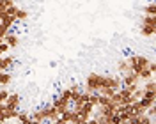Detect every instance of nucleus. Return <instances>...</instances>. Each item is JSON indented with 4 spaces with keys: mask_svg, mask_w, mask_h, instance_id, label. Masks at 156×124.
I'll return each instance as SVG.
<instances>
[{
    "mask_svg": "<svg viewBox=\"0 0 156 124\" xmlns=\"http://www.w3.org/2000/svg\"><path fill=\"white\" fill-rule=\"evenodd\" d=\"M30 119V114H27V112H20L18 110V115H16V121H18L20 124H27Z\"/></svg>",
    "mask_w": 156,
    "mask_h": 124,
    "instance_id": "dca6fc26",
    "label": "nucleus"
},
{
    "mask_svg": "<svg viewBox=\"0 0 156 124\" xmlns=\"http://www.w3.org/2000/svg\"><path fill=\"white\" fill-rule=\"evenodd\" d=\"M27 124H43V122H39V121H36V119H32V117H30Z\"/></svg>",
    "mask_w": 156,
    "mask_h": 124,
    "instance_id": "a878e982",
    "label": "nucleus"
},
{
    "mask_svg": "<svg viewBox=\"0 0 156 124\" xmlns=\"http://www.w3.org/2000/svg\"><path fill=\"white\" fill-rule=\"evenodd\" d=\"M87 124H98V121H96V117H90L87 121Z\"/></svg>",
    "mask_w": 156,
    "mask_h": 124,
    "instance_id": "bb28decb",
    "label": "nucleus"
},
{
    "mask_svg": "<svg viewBox=\"0 0 156 124\" xmlns=\"http://www.w3.org/2000/svg\"><path fill=\"white\" fill-rule=\"evenodd\" d=\"M146 115H149L151 119H154V115H156V106L154 105H151L149 108L146 110Z\"/></svg>",
    "mask_w": 156,
    "mask_h": 124,
    "instance_id": "5701e85b",
    "label": "nucleus"
},
{
    "mask_svg": "<svg viewBox=\"0 0 156 124\" xmlns=\"http://www.w3.org/2000/svg\"><path fill=\"white\" fill-rule=\"evenodd\" d=\"M18 5H16V4H14V5H11V7H7V9H5V12H7V14H9V16H16V12H18Z\"/></svg>",
    "mask_w": 156,
    "mask_h": 124,
    "instance_id": "4be33fe9",
    "label": "nucleus"
},
{
    "mask_svg": "<svg viewBox=\"0 0 156 124\" xmlns=\"http://www.w3.org/2000/svg\"><path fill=\"white\" fill-rule=\"evenodd\" d=\"M9 50H11L9 44H7L5 41H2V43H0V57H4V55H5V53L9 51Z\"/></svg>",
    "mask_w": 156,
    "mask_h": 124,
    "instance_id": "412c9836",
    "label": "nucleus"
},
{
    "mask_svg": "<svg viewBox=\"0 0 156 124\" xmlns=\"http://www.w3.org/2000/svg\"><path fill=\"white\" fill-rule=\"evenodd\" d=\"M12 82V75L9 71H0V87H5Z\"/></svg>",
    "mask_w": 156,
    "mask_h": 124,
    "instance_id": "1a4fd4ad",
    "label": "nucleus"
},
{
    "mask_svg": "<svg viewBox=\"0 0 156 124\" xmlns=\"http://www.w3.org/2000/svg\"><path fill=\"white\" fill-rule=\"evenodd\" d=\"M60 96H62V97H64V99H66V101H69V103H71V101H73V92H71V90H69V89H64V90H62V92H60Z\"/></svg>",
    "mask_w": 156,
    "mask_h": 124,
    "instance_id": "aec40b11",
    "label": "nucleus"
},
{
    "mask_svg": "<svg viewBox=\"0 0 156 124\" xmlns=\"http://www.w3.org/2000/svg\"><path fill=\"white\" fill-rule=\"evenodd\" d=\"M30 117H32V119H36V121H39V122H44V121H48V108H46V106L37 108L36 112H32V114H30Z\"/></svg>",
    "mask_w": 156,
    "mask_h": 124,
    "instance_id": "39448f33",
    "label": "nucleus"
},
{
    "mask_svg": "<svg viewBox=\"0 0 156 124\" xmlns=\"http://www.w3.org/2000/svg\"><path fill=\"white\" fill-rule=\"evenodd\" d=\"M46 108H48V121H50V122H53L55 119H58V117H60V114H58V110L55 108V106L48 105Z\"/></svg>",
    "mask_w": 156,
    "mask_h": 124,
    "instance_id": "f8f14e48",
    "label": "nucleus"
},
{
    "mask_svg": "<svg viewBox=\"0 0 156 124\" xmlns=\"http://www.w3.org/2000/svg\"><path fill=\"white\" fill-rule=\"evenodd\" d=\"M16 23V18L14 16H9L7 12H2V18H0V25H5L7 29H11L12 25Z\"/></svg>",
    "mask_w": 156,
    "mask_h": 124,
    "instance_id": "0eeeda50",
    "label": "nucleus"
},
{
    "mask_svg": "<svg viewBox=\"0 0 156 124\" xmlns=\"http://www.w3.org/2000/svg\"><path fill=\"white\" fill-rule=\"evenodd\" d=\"M7 96H9V92H7L4 87H0V103H4V101L7 99Z\"/></svg>",
    "mask_w": 156,
    "mask_h": 124,
    "instance_id": "b1692460",
    "label": "nucleus"
},
{
    "mask_svg": "<svg viewBox=\"0 0 156 124\" xmlns=\"http://www.w3.org/2000/svg\"><path fill=\"white\" fill-rule=\"evenodd\" d=\"M4 115H5V121H16L18 110H4Z\"/></svg>",
    "mask_w": 156,
    "mask_h": 124,
    "instance_id": "f3484780",
    "label": "nucleus"
},
{
    "mask_svg": "<svg viewBox=\"0 0 156 124\" xmlns=\"http://www.w3.org/2000/svg\"><path fill=\"white\" fill-rule=\"evenodd\" d=\"M117 69H119L121 76H122V75H126L128 71H131V69H129V66H128V60H126V58H121V60L117 62Z\"/></svg>",
    "mask_w": 156,
    "mask_h": 124,
    "instance_id": "9d476101",
    "label": "nucleus"
},
{
    "mask_svg": "<svg viewBox=\"0 0 156 124\" xmlns=\"http://www.w3.org/2000/svg\"><path fill=\"white\" fill-rule=\"evenodd\" d=\"M128 66L129 69L136 73V75H140L146 67H149V62H151V58L146 57V55H131V57H128Z\"/></svg>",
    "mask_w": 156,
    "mask_h": 124,
    "instance_id": "f257e3e1",
    "label": "nucleus"
},
{
    "mask_svg": "<svg viewBox=\"0 0 156 124\" xmlns=\"http://www.w3.org/2000/svg\"><path fill=\"white\" fill-rule=\"evenodd\" d=\"M142 25H149V27H154L156 29V16L144 14V16H142Z\"/></svg>",
    "mask_w": 156,
    "mask_h": 124,
    "instance_id": "4468645a",
    "label": "nucleus"
},
{
    "mask_svg": "<svg viewBox=\"0 0 156 124\" xmlns=\"http://www.w3.org/2000/svg\"><path fill=\"white\" fill-rule=\"evenodd\" d=\"M103 87V75H99L96 71L89 73L87 78H85V85H83V90L85 92H99V89Z\"/></svg>",
    "mask_w": 156,
    "mask_h": 124,
    "instance_id": "f03ea898",
    "label": "nucleus"
},
{
    "mask_svg": "<svg viewBox=\"0 0 156 124\" xmlns=\"http://www.w3.org/2000/svg\"><path fill=\"white\" fill-rule=\"evenodd\" d=\"M14 18H16V21H23V19L29 18V12H27L25 9H18V12H16V16H14Z\"/></svg>",
    "mask_w": 156,
    "mask_h": 124,
    "instance_id": "a211bd4d",
    "label": "nucleus"
},
{
    "mask_svg": "<svg viewBox=\"0 0 156 124\" xmlns=\"http://www.w3.org/2000/svg\"><path fill=\"white\" fill-rule=\"evenodd\" d=\"M140 34L144 37H153L154 36V27H149V25H140Z\"/></svg>",
    "mask_w": 156,
    "mask_h": 124,
    "instance_id": "9b49d317",
    "label": "nucleus"
},
{
    "mask_svg": "<svg viewBox=\"0 0 156 124\" xmlns=\"http://www.w3.org/2000/svg\"><path fill=\"white\" fill-rule=\"evenodd\" d=\"M144 14H151V16H156V5L154 2H149L144 5Z\"/></svg>",
    "mask_w": 156,
    "mask_h": 124,
    "instance_id": "2eb2a0df",
    "label": "nucleus"
},
{
    "mask_svg": "<svg viewBox=\"0 0 156 124\" xmlns=\"http://www.w3.org/2000/svg\"><path fill=\"white\" fill-rule=\"evenodd\" d=\"M18 106H20V94L9 92L7 99L4 101V110H18Z\"/></svg>",
    "mask_w": 156,
    "mask_h": 124,
    "instance_id": "7ed1b4c3",
    "label": "nucleus"
},
{
    "mask_svg": "<svg viewBox=\"0 0 156 124\" xmlns=\"http://www.w3.org/2000/svg\"><path fill=\"white\" fill-rule=\"evenodd\" d=\"M142 89H144L146 92H156L154 78H151V80H146V82H144V85H142Z\"/></svg>",
    "mask_w": 156,
    "mask_h": 124,
    "instance_id": "ddd939ff",
    "label": "nucleus"
},
{
    "mask_svg": "<svg viewBox=\"0 0 156 124\" xmlns=\"http://www.w3.org/2000/svg\"><path fill=\"white\" fill-rule=\"evenodd\" d=\"M69 124H71V122H69Z\"/></svg>",
    "mask_w": 156,
    "mask_h": 124,
    "instance_id": "cd10ccee",
    "label": "nucleus"
},
{
    "mask_svg": "<svg viewBox=\"0 0 156 124\" xmlns=\"http://www.w3.org/2000/svg\"><path fill=\"white\" fill-rule=\"evenodd\" d=\"M68 89L71 90V92H73V97H75L76 94H80V92L83 90V89H82V85H78V83H73V85H69Z\"/></svg>",
    "mask_w": 156,
    "mask_h": 124,
    "instance_id": "6ab92c4d",
    "label": "nucleus"
},
{
    "mask_svg": "<svg viewBox=\"0 0 156 124\" xmlns=\"http://www.w3.org/2000/svg\"><path fill=\"white\" fill-rule=\"evenodd\" d=\"M51 124H69V122H66V121H64L62 117H58V119H55V121H53Z\"/></svg>",
    "mask_w": 156,
    "mask_h": 124,
    "instance_id": "393cba45",
    "label": "nucleus"
},
{
    "mask_svg": "<svg viewBox=\"0 0 156 124\" xmlns=\"http://www.w3.org/2000/svg\"><path fill=\"white\" fill-rule=\"evenodd\" d=\"M69 105H71V103H69V101H66V99H64L62 96H58V97H55V99H53V103H51V106H55V108L58 110V114L66 112V110L69 108Z\"/></svg>",
    "mask_w": 156,
    "mask_h": 124,
    "instance_id": "20e7f679",
    "label": "nucleus"
},
{
    "mask_svg": "<svg viewBox=\"0 0 156 124\" xmlns=\"http://www.w3.org/2000/svg\"><path fill=\"white\" fill-rule=\"evenodd\" d=\"M4 41L9 44V48H16V46H18V43H20L18 36H16V34H12V32H7V36L4 37Z\"/></svg>",
    "mask_w": 156,
    "mask_h": 124,
    "instance_id": "6e6552de",
    "label": "nucleus"
},
{
    "mask_svg": "<svg viewBox=\"0 0 156 124\" xmlns=\"http://www.w3.org/2000/svg\"><path fill=\"white\" fill-rule=\"evenodd\" d=\"M12 66H14V58L11 57V55L0 57V71H9Z\"/></svg>",
    "mask_w": 156,
    "mask_h": 124,
    "instance_id": "423d86ee",
    "label": "nucleus"
}]
</instances>
